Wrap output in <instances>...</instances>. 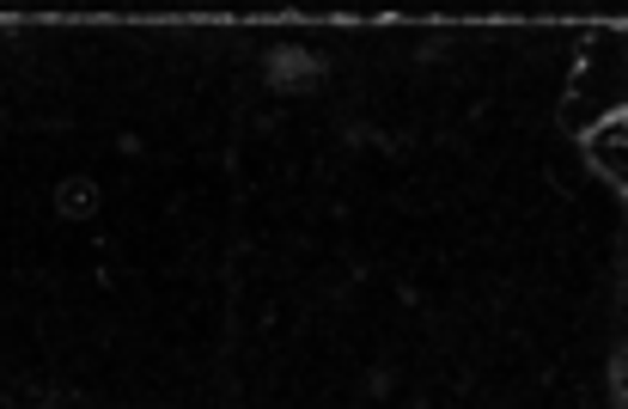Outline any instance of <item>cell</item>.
<instances>
[{
	"mask_svg": "<svg viewBox=\"0 0 628 409\" xmlns=\"http://www.w3.org/2000/svg\"><path fill=\"white\" fill-rule=\"evenodd\" d=\"M592 159H598L604 172H610L616 184L628 190V117H622V122H610V129H598V134H592Z\"/></svg>",
	"mask_w": 628,
	"mask_h": 409,
	"instance_id": "obj_1",
	"label": "cell"
}]
</instances>
